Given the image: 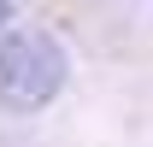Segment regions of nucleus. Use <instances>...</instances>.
I'll list each match as a JSON object with an SVG mask.
<instances>
[{"label": "nucleus", "mask_w": 153, "mask_h": 147, "mask_svg": "<svg viewBox=\"0 0 153 147\" xmlns=\"http://www.w3.org/2000/svg\"><path fill=\"white\" fill-rule=\"evenodd\" d=\"M59 82H65V53L53 36H41V30L0 36V106L36 112L59 94Z\"/></svg>", "instance_id": "obj_1"}, {"label": "nucleus", "mask_w": 153, "mask_h": 147, "mask_svg": "<svg viewBox=\"0 0 153 147\" xmlns=\"http://www.w3.org/2000/svg\"><path fill=\"white\" fill-rule=\"evenodd\" d=\"M6 12H12V0H0V18H6Z\"/></svg>", "instance_id": "obj_2"}]
</instances>
